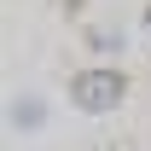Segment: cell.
<instances>
[{"mask_svg": "<svg viewBox=\"0 0 151 151\" xmlns=\"http://www.w3.org/2000/svg\"><path fill=\"white\" fill-rule=\"evenodd\" d=\"M70 99L81 105V111L105 116V111H116V105L128 99V76H122V70H81L70 81Z\"/></svg>", "mask_w": 151, "mask_h": 151, "instance_id": "obj_1", "label": "cell"}, {"mask_svg": "<svg viewBox=\"0 0 151 151\" xmlns=\"http://www.w3.org/2000/svg\"><path fill=\"white\" fill-rule=\"evenodd\" d=\"M41 116H47V111H41V99H18L12 122H18V128H29V122H35V128H41Z\"/></svg>", "mask_w": 151, "mask_h": 151, "instance_id": "obj_2", "label": "cell"}, {"mask_svg": "<svg viewBox=\"0 0 151 151\" xmlns=\"http://www.w3.org/2000/svg\"><path fill=\"white\" fill-rule=\"evenodd\" d=\"M145 35H151V6H145Z\"/></svg>", "mask_w": 151, "mask_h": 151, "instance_id": "obj_3", "label": "cell"}]
</instances>
